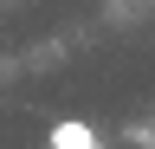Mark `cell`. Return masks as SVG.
Instances as JSON below:
<instances>
[{"instance_id":"cell-1","label":"cell","mask_w":155,"mask_h":149,"mask_svg":"<svg viewBox=\"0 0 155 149\" xmlns=\"http://www.w3.org/2000/svg\"><path fill=\"white\" fill-rule=\"evenodd\" d=\"M52 149H91L97 143V130L91 123H78V117H65V123H52V136H45Z\"/></svg>"},{"instance_id":"cell-2","label":"cell","mask_w":155,"mask_h":149,"mask_svg":"<svg viewBox=\"0 0 155 149\" xmlns=\"http://www.w3.org/2000/svg\"><path fill=\"white\" fill-rule=\"evenodd\" d=\"M91 149H104V143H91Z\"/></svg>"}]
</instances>
